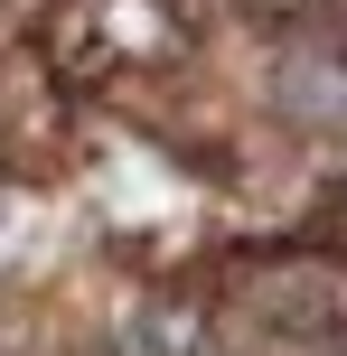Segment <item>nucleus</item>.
<instances>
[{"label": "nucleus", "mask_w": 347, "mask_h": 356, "mask_svg": "<svg viewBox=\"0 0 347 356\" xmlns=\"http://www.w3.org/2000/svg\"><path fill=\"white\" fill-rule=\"evenodd\" d=\"M19 207H29V188H19V178H10V160H0V225H10Z\"/></svg>", "instance_id": "1"}]
</instances>
